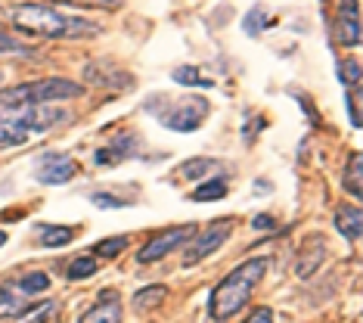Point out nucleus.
Masks as SVG:
<instances>
[{
    "label": "nucleus",
    "mask_w": 363,
    "mask_h": 323,
    "mask_svg": "<svg viewBox=\"0 0 363 323\" xmlns=\"http://www.w3.org/2000/svg\"><path fill=\"white\" fill-rule=\"evenodd\" d=\"M196 234H199V227H196V224H184V227H171V230H164V234H159L155 239H150V243L140 248L137 261H140V264L162 261L164 255H171L177 246H184L186 239H193Z\"/></svg>",
    "instance_id": "5"
},
{
    "label": "nucleus",
    "mask_w": 363,
    "mask_h": 323,
    "mask_svg": "<svg viewBox=\"0 0 363 323\" xmlns=\"http://www.w3.org/2000/svg\"><path fill=\"white\" fill-rule=\"evenodd\" d=\"M164 295H168V289H164L162 283L143 286V289H137V295H134V308L137 311H152L164 302Z\"/></svg>",
    "instance_id": "14"
},
{
    "label": "nucleus",
    "mask_w": 363,
    "mask_h": 323,
    "mask_svg": "<svg viewBox=\"0 0 363 323\" xmlns=\"http://www.w3.org/2000/svg\"><path fill=\"white\" fill-rule=\"evenodd\" d=\"M84 4H100V6H115L118 0H84Z\"/></svg>",
    "instance_id": "28"
},
{
    "label": "nucleus",
    "mask_w": 363,
    "mask_h": 323,
    "mask_svg": "<svg viewBox=\"0 0 363 323\" xmlns=\"http://www.w3.org/2000/svg\"><path fill=\"white\" fill-rule=\"evenodd\" d=\"M335 230L342 234L345 239H351V243H357L360 234H363V212L354 209V205H348V209H338L335 212Z\"/></svg>",
    "instance_id": "11"
},
{
    "label": "nucleus",
    "mask_w": 363,
    "mask_h": 323,
    "mask_svg": "<svg viewBox=\"0 0 363 323\" xmlns=\"http://www.w3.org/2000/svg\"><path fill=\"white\" fill-rule=\"evenodd\" d=\"M38 236H40V239H38L40 246L56 248V246H65L75 234H72L69 227H53V224H40V227H38Z\"/></svg>",
    "instance_id": "15"
},
{
    "label": "nucleus",
    "mask_w": 363,
    "mask_h": 323,
    "mask_svg": "<svg viewBox=\"0 0 363 323\" xmlns=\"http://www.w3.org/2000/svg\"><path fill=\"white\" fill-rule=\"evenodd\" d=\"M245 323H274V311H270V308H258V311H252L249 317H245Z\"/></svg>",
    "instance_id": "26"
},
{
    "label": "nucleus",
    "mask_w": 363,
    "mask_h": 323,
    "mask_svg": "<svg viewBox=\"0 0 363 323\" xmlns=\"http://www.w3.org/2000/svg\"><path fill=\"white\" fill-rule=\"evenodd\" d=\"M338 22H335V38L342 47H357L360 44V13L357 0H338Z\"/></svg>",
    "instance_id": "9"
},
{
    "label": "nucleus",
    "mask_w": 363,
    "mask_h": 323,
    "mask_svg": "<svg viewBox=\"0 0 363 323\" xmlns=\"http://www.w3.org/2000/svg\"><path fill=\"white\" fill-rule=\"evenodd\" d=\"M19 50H28L22 40H16V38H10L6 31H0V53H19Z\"/></svg>",
    "instance_id": "25"
},
{
    "label": "nucleus",
    "mask_w": 363,
    "mask_h": 323,
    "mask_svg": "<svg viewBox=\"0 0 363 323\" xmlns=\"http://www.w3.org/2000/svg\"><path fill=\"white\" fill-rule=\"evenodd\" d=\"M174 81L177 84H186V87H211V78H202L199 69H193V65L174 69Z\"/></svg>",
    "instance_id": "19"
},
{
    "label": "nucleus",
    "mask_w": 363,
    "mask_h": 323,
    "mask_svg": "<svg viewBox=\"0 0 363 323\" xmlns=\"http://www.w3.org/2000/svg\"><path fill=\"white\" fill-rule=\"evenodd\" d=\"M75 159L65 153H47L40 155L38 165V180L40 184H65V180L75 177Z\"/></svg>",
    "instance_id": "8"
},
{
    "label": "nucleus",
    "mask_w": 363,
    "mask_h": 323,
    "mask_svg": "<svg viewBox=\"0 0 363 323\" xmlns=\"http://www.w3.org/2000/svg\"><path fill=\"white\" fill-rule=\"evenodd\" d=\"M81 94H84V87L65 78H40L0 90V146L31 143L38 134H47V131L65 124L69 112L56 109L50 103Z\"/></svg>",
    "instance_id": "1"
},
{
    "label": "nucleus",
    "mask_w": 363,
    "mask_h": 323,
    "mask_svg": "<svg viewBox=\"0 0 363 323\" xmlns=\"http://www.w3.org/2000/svg\"><path fill=\"white\" fill-rule=\"evenodd\" d=\"M320 258H323V236H311L304 252L298 255V277H311L317 270Z\"/></svg>",
    "instance_id": "12"
},
{
    "label": "nucleus",
    "mask_w": 363,
    "mask_h": 323,
    "mask_svg": "<svg viewBox=\"0 0 363 323\" xmlns=\"http://www.w3.org/2000/svg\"><path fill=\"white\" fill-rule=\"evenodd\" d=\"M128 248V236H109L106 243H100L94 248L96 258H115V255H121Z\"/></svg>",
    "instance_id": "20"
},
{
    "label": "nucleus",
    "mask_w": 363,
    "mask_h": 323,
    "mask_svg": "<svg viewBox=\"0 0 363 323\" xmlns=\"http://www.w3.org/2000/svg\"><path fill=\"white\" fill-rule=\"evenodd\" d=\"M230 234H233V221H214L202 236L199 234L193 236V246L184 252V264H186V268H193V264H199L202 258H208L214 248H220L227 243Z\"/></svg>",
    "instance_id": "6"
},
{
    "label": "nucleus",
    "mask_w": 363,
    "mask_h": 323,
    "mask_svg": "<svg viewBox=\"0 0 363 323\" xmlns=\"http://www.w3.org/2000/svg\"><path fill=\"white\" fill-rule=\"evenodd\" d=\"M267 22H270V19L264 16V6H255V10L245 16V31H249V35H261V28H264Z\"/></svg>",
    "instance_id": "23"
},
{
    "label": "nucleus",
    "mask_w": 363,
    "mask_h": 323,
    "mask_svg": "<svg viewBox=\"0 0 363 323\" xmlns=\"http://www.w3.org/2000/svg\"><path fill=\"white\" fill-rule=\"evenodd\" d=\"M338 78L345 81L348 87H360V78H363V69H360V62L357 60H348V62H342V69H338Z\"/></svg>",
    "instance_id": "21"
},
{
    "label": "nucleus",
    "mask_w": 363,
    "mask_h": 323,
    "mask_svg": "<svg viewBox=\"0 0 363 323\" xmlns=\"http://www.w3.org/2000/svg\"><path fill=\"white\" fill-rule=\"evenodd\" d=\"M224 196H227V184L218 177V180H208V184H202L189 199H193V202H211V199H224Z\"/></svg>",
    "instance_id": "18"
},
{
    "label": "nucleus",
    "mask_w": 363,
    "mask_h": 323,
    "mask_svg": "<svg viewBox=\"0 0 363 323\" xmlns=\"http://www.w3.org/2000/svg\"><path fill=\"white\" fill-rule=\"evenodd\" d=\"M56 308H60L56 302H40V305H35L31 311H22V317H13L10 323H50L53 314H56Z\"/></svg>",
    "instance_id": "16"
},
{
    "label": "nucleus",
    "mask_w": 363,
    "mask_h": 323,
    "mask_svg": "<svg viewBox=\"0 0 363 323\" xmlns=\"http://www.w3.org/2000/svg\"><path fill=\"white\" fill-rule=\"evenodd\" d=\"M214 162H208V159H193V162H186L184 168H180V177H202L205 171L211 168Z\"/></svg>",
    "instance_id": "24"
},
{
    "label": "nucleus",
    "mask_w": 363,
    "mask_h": 323,
    "mask_svg": "<svg viewBox=\"0 0 363 323\" xmlns=\"http://www.w3.org/2000/svg\"><path fill=\"white\" fill-rule=\"evenodd\" d=\"M6 246V234H4V230H0V248H4Z\"/></svg>",
    "instance_id": "29"
},
{
    "label": "nucleus",
    "mask_w": 363,
    "mask_h": 323,
    "mask_svg": "<svg viewBox=\"0 0 363 323\" xmlns=\"http://www.w3.org/2000/svg\"><path fill=\"white\" fill-rule=\"evenodd\" d=\"M267 270V258H249L242 261L236 270H230L218 286L211 289V317L214 320H230L233 314L245 308V302L252 298V289L258 286V280Z\"/></svg>",
    "instance_id": "3"
},
{
    "label": "nucleus",
    "mask_w": 363,
    "mask_h": 323,
    "mask_svg": "<svg viewBox=\"0 0 363 323\" xmlns=\"http://www.w3.org/2000/svg\"><path fill=\"white\" fill-rule=\"evenodd\" d=\"M13 25L22 35H38V38H81V35H96V25L75 19V16H62L53 6L44 4H22L10 10Z\"/></svg>",
    "instance_id": "2"
},
{
    "label": "nucleus",
    "mask_w": 363,
    "mask_h": 323,
    "mask_svg": "<svg viewBox=\"0 0 363 323\" xmlns=\"http://www.w3.org/2000/svg\"><path fill=\"white\" fill-rule=\"evenodd\" d=\"M345 190H348L354 199L363 196V155L360 153H351V159H348V168H345Z\"/></svg>",
    "instance_id": "13"
},
{
    "label": "nucleus",
    "mask_w": 363,
    "mask_h": 323,
    "mask_svg": "<svg viewBox=\"0 0 363 323\" xmlns=\"http://www.w3.org/2000/svg\"><path fill=\"white\" fill-rule=\"evenodd\" d=\"M345 97H348V115H351V124H354V128H360V87H348V90H345Z\"/></svg>",
    "instance_id": "22"
},
{
    "label": "nucleus",
    "mask_w": 363,
    "mask_h": 323,
    "mask_svg": "<svg viewBox=\"0 0 363 323\" xmlns=\"http://www.w3.org/2000/svg\"><path fill=\"white\" fill-rule=\"evenodd\" d=\"M255 227L264 230V227H274V218H267V214H261V218H255Z\"/></svg>",
    "instance_id": "27"
},
{
    "label": "nucleus",
    "mask_w": 363,
    "mask_h": 323,
    "mask_svg": "<svg viewBox=\"0 0 363 323\" xmlns=\"http://www.w3.org/2000/svg\"><path fill=\"white\" fill-rule=\"evenodd\" d=\"M78 323H121V298L115 289H106L100 302L94 305L87 314H81Z\"/></svg>",
    "instance_id": "10"
},
{
    "label": "nucleus",
    "mask_w": 363,
    "mask_h": 323,
    "mask_svg": "<svg viewBox=\"0 0 363 323\" xmlns=\"http://www.w3.org/2000/svg\"><path fill=\"white\" fill-rule=\"evenodd\" d=\"M100 270V261H96V255H81L69 264V280H84V277H94V273Z\"/></svg>",
    "instance_id": "17"
},
{
    "label": "nucleus",
    "mask_w": 363,
    "mask_h": 323,
    "mask_svg": "<svg viewBox=\"0 0 363 323\" xmlns=\"http://www.w3.org/2000/svg\"><path fill=\"white\" fill-rule=\"evenodd\" d=\"M205 115H208V103H205V97H186L180 99L177 106H171L168 112L162 115V124H168V128L174 131H196L199 124L205 121Z\"/></svg>",
    "instance_id": "7"
},
{
    "label": "nucleus",
    "mask_w": 363,
    "mask_h": 323,
    "mask_svg": "<svg viewBox=\"0 0 363 323\" xmlns=\"http://www.w3.org/2000/svg\"><path fill=\"white\" fill-rule=\"evenodd\" d=\"M50 289V277L47 273H26L19 280H10V283H0V320H13L16 314L28 311V302L40 292Z\"/></svg>",
    "instance_id": "4"
}]
</instances>
